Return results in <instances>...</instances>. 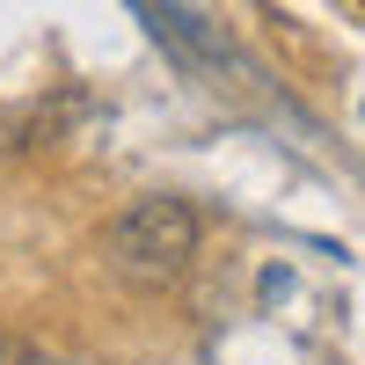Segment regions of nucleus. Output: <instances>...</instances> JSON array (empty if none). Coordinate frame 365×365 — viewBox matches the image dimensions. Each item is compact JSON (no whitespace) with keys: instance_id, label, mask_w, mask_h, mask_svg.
Returning <instances> with one entry per match:
<instances>
[{"instance_id":"1","label":"nucleus","mask_w":365,"mask_h":365,"mask_svg":"<svg viewBox=\"0 0 365 365\" xmlns=\"http://www.w3.org/2000/svg\"><path fill=\"white\" fill-rule=\"evenodd\" d=\"M110 256H117L125 278H146V285L175 278V270L197 256V212L182 197H139L125 220L110 227Z\"/></svg>"},{"instance_id":"2","label":"nucleus","mask_w":365,"mask_h":365,"mask_svg":"<svg viewBox=\"0 0 365 365\" xmlns=\"http://www.w3.org/2000/svg\"><path fill=\"white\" fill-rule=\"evenodd\" d=\"M139 15L154 22V37L175 51V58H190V66H212V73H227L234 58H227V44L212 37V29L190 15V8H175V0H139Z\"/></svg>"}]
</instances>
